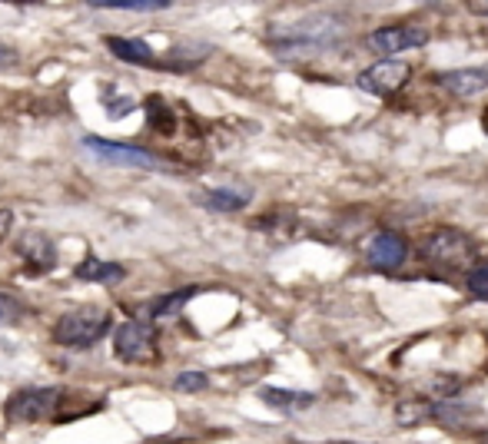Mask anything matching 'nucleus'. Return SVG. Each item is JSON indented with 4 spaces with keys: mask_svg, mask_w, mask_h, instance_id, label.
<instances>
[{
    "mask_svg": "<svg viewBox=\"0 0 488 444\" xmlns=\"http://www.w3.org/2000/svg\"><path fill=\"white\" fill-rule=\"evenodd\" d=\"M439 87H445L452 97H475V93L488 90V67L445 70L442 77H439Z\"/></svg>",
    "mask_w": 488,
    "mask_h": 444,
    "instance_id": "11",
    "label": "nucleus"
},
{
    "mask_svg": "<svg viewBox=\"0 0 488 444\" xmlns=\"http://www.w3.org/2000/svg\"><path fill=\"white\" fill-rule=\"evenodd\" d=\"M412 77V67L402 60H379L359 73V87L372 97H396Z\"/></svg>",
    "mask_w": 488,
    "mask_h": 444,
    "instance_id": "8",
    "label": "nucleus"
},
{
    "mask_svg": "<svg viewBox=\"0 0 488 444\" xmlns=\"http://www.w3.org/2000/svg\"><path fill=\"white\" fill-rule=\"evenodd\" d=\"M173 388L176 391H186V395H193V391L210 388V378H206L203 372H183V375H176Z\"/></svg>",
    "mask_w": 488,
    "mask_h": 444,
    "instance_id": "19",
    "label": "nucleus"
},
{
    "mask_svg": "<svg viewBox=\"0 0 488 444\" xmlns=\"http://www.w3.org/2000/svg\"><path fill=\"white\" fill-rule=\"evenodd\" d=\"M482 127L488 129V109H485V113H482Z\"/></svg>",
    "mask_w": 488,
    "mask_h": 444,
    "instance_id": "27",
    "label": "nucleus"
},
{
    "mask_svg": "<svg viewBox=\"0 0 488 444\" xmlns=\"http://www.w3.org/2000/svg\"><path fill=\"white\" fill-rule=\"evenodd\" d=\"M429 44V30L419 27V24H392V27H382V30H372L366 36V46L372 54L386 57L392 60L396 54L402 50H419V46Z\"/></svg>",
    "mask_w": 488,
    "mask_h": 444,
    "instance_id": "6",
    "label": "nucleus"
},
{
    "mask_svg": "<svg viewBox=\"0 0 488 444\" xmlns=\"http://www.w3.org/2000/svg\"><path fill=\"white\" fill-rule=\"evenodd\" d=\"M196 289H183V292H170V295H163V299H157L153 305H147V318L150 322H157V318H170L176 315L180 308L186 305V302L193 299Z\"/></svg>",
    "mask_w": 488,
    "mask_h": 444,
    "instance_id": "16",
    "label": "nucleus"
},
{
    "mask_svg": "<svg viewBox=\"0 0 488 444\" xmlns=\"http://www.w3.org/2000/svg\"><path fill=\"white\" fill-rule=\"evenodd\" d=\"M259 398L266 401L269 408L283 411V415H296L299 408H309L316 401L309 391H296V388H259Z\"/></svg>",
    "mask_w": 488,
    "mask_h": 444,
    "instance_id": "14",
    "label": "nucleus"
},
{
    "mask_svg": "<svg viewBox=\"0 0 488 444\" xmlns=\"http://www.w3.org/2000/svg\"><path fill=\"white\" fill-rule=\"evenodd\" d=\"M419 253L425 263L439 265V269H462L475 255V245L462 229H435L422 239Z\"/></svg>",
    "mask_w": 488,
    "mask_h": 444,
    "instance_id": "3",
    "label": "nucleus"
},
{
    "mask_svg": "<svg viewBox=\"0 0 488 444\" xmlns=\"http://www.w3.org/2000/svg\"><path fill=\"white\" fill-rule=\"evenodd\" d=\"M103 107L110 117H123V113H133L137 109V97H127V100H113V97H100Z\"/></svg>",
    "mask_w": 488,
    "mask_h": 444,
    "instance_id": "22",
    "label": "nucleus"
},
{
    "mask_svg": "<svg viewBox=\"0 0 488 444\" xmlns=\"http://www.w3.org/2000/svg\"><path fill=\"white\" fill-rule=\"evenodd\" d=\"M93 10H140V14H153L166 10L170 0H90Z\"/></svg>",
    "mask_w": 488,
    "mask_h": 444,
    "instance_id": "17",
    "label": "nucleus"
},
{
    "mask_svg": "<svg viewBox=\"0 0 488 444\" xmlns=\"http://www.w3.org/2000/svg\"><path fill=\"white\" fill-rule=\"evenodd\" d=\"M107 50H110L117 60H127V64H153V46L140 36H107L103 40Z\"/></svg>",
    "mask_w": 488,
    "mask_h": 444,
    "instance_id": "12",
    "label": "nucleus"
},
{
    "mask_svg": "<svg viewBox=\"0 0 488 444\" xmlns=\"http://www.w3.org/2000/svg\"><path fill=\"white\" fill-rule=\"evenodd\" d=\"M475 441H479V444H488V428H485V431H479V435H475Z\"/></svg>",
    "mask_w": 488,
    "mask_h": 444,
    "instance_id": "26",
    "label": "nucleus"
},
{
    "mask_svg": "<svg viewBox=\"0 0 488 444\" xmlns=\"http://www.w3.org/2000/svg\"><path fill=\"white\" fill-rule=\"evenodd\" d=\"M80 146L93 160H103V163H113V166H133V170H160L163 166L150 150L133 143H117V139H107V137H83Z\"/></svg>",
    "mask_w": 488,
    "mask_h": 444,
    "instance_id": "5",
    "label": "nucleus"
},
{
    "mask_svg": "<svg viewBox=\"0 0 488 444\" xmlns=\"http://www.w3.org/2000/svg\"><path fill=\"white\" fill-rule=\"evenodd\" d=\"M107 332H110V308L80 305L60 315V322L54 325V342L64 345V348H90Z\"/></svg>",
    "mask_w": 488,
    "mask_h": 444,
    "instance_id": "2",
    "label": "nucleus"
},
{
    "mask_svg": "<svg viewBox=\"0 0 488 444\" xmlns=\"http://www.w3.org/2000/svg\"><path fill=\"white\" fill-rule=\"evenodd\" d=\"M17 64V50L7 44H0V70H7V67Z\"/></svg>",
    "mask_w": 488,
    "mask_h": 444,
    "instance_id": "23",
    "label": "nucleus"
},
{
    "mask_svg": "<svg viewBox=\"0 0 488 444\" xmlns=\"http://www.w3.org/2000/svg\"><path fill=\"white\" fill-rule=\"evenodd\" d=\"M425 418H429V405H415V401L399 405V425H419Z\"/></svg>",
    "mask_w": 488,
    "mask_h": 444,
    "instance_id": "20",
    "label": "nucleus"
},
{
    "mask_svg": "<svg viewBox=\"0 0 488 444\" xmlns=\"http://www.w3.org/2000/svg\"><path fill=\"white\" fill-rule=\"evenodd\" d=\"M200 200V206L203 209H213V212H236V209H243L249 202V192H240V190H206L196 196Z\"/></svg>",
    "mask_w": 488,
    "mask_h": 444,
    "instance_id": "15",
    "label": "nucleus"
},
{
    "mask_svg": "<svg viewBox=\"0 0 488 444\" xmlns=\"http://www.w3.org/2000/svg\"><path fill=\"white\" fill-rule=\"evenodd\" d=\"M113 352L123 362L147 365L157 355V328H153V322L150 318H130V322H123L117 328V336H113Z\"/></svg>",
    "mask_w": 488,
    "mask_h": 444,
    "instance_id": "4",
    "label": "nucleus"
},
{
    "mask_svg": "<svg viewBox=\"0 0 488 444\" xmlns=\"http://www.w3.org/2000/svg\"><path fill=\"white\" fill-rule=\"evenodd\" d=\"M406 255H409V243L399 232H379L369 243V263L376 265V269H386V273L399 269V265L406 263Z\"/></svg>",
    "mask_w": 488,
    "mask_h": 444,
    "instance_id": "10",
    "label": "nucleus"
},
{
    "mask_svg": "<svg viewBox=\"0 0 488 444\" xmlns=\"http://www.w3.org/2000/svg\"><path fill=\"white\" fill-rule=\"evenodd\" d=\"M17 318H24V305L14 295L0 292V322H17Z\"/></svg>",
    "mask_w": 488,
    "mask_h": 444,
    "instance_id": "21",
    "label": "nucleus"
},
{
    "mask_svg": "<svg viewBox=\"0 0 488 444\" xmlns=\"http://www.w3.org/2000/svg\"><path fill=\"white\" fill-rule=\"evenodd\" d=\"M10 226H14V216H10V209H0V243H4V236L10 232Z\"/></svg>",
    "mask_w": 488,
    "mask_h": 444,
    "instance_id": "24",
    "label": "nucleus"
},
{
    "mask_svg": "<svg viewBox=\"0 0 488 444\" xmlns=\"http://www.w3.org/2000/svg\"><path fill=\"white\" fill-rule=\"evenodd\" d=\"M74 275L80 282H103V285H113V282H120L127 275L120 263H103L100 255H87L80 265L74 269Z\"/></svg>",
    "mask_w": 488,
    "mask_h": 444,
    "instance_id": "13",
    "label": "nucleus"
},
{
    "mask_svg": "<svg viewBox=\"0 0 488 444\" xmlns=\"http://www.w3.org/2000/svg\"><path fill=\"white\" fill-rule=\"evenodd\" d=\"M465 289H469L472 299L488 302V265H472L465 273Z\"/></svg>",
    "mask_w": 488,
    "mask_h": 444,
    "instance_id": "18",
    "label": "nucleus"
},
{
    "mask_svg": "<svg viewBox=\"0 0 488 444\" xmlns=\"http://www.w3.org/2000/svg\"><path fill=\"white\" fill-rule=\"evenodd\" d=\"M346 27H342L339 17L332 14H313V17H303L296 24H283L269 34V46L283 57H309V54H323L339 44Z\"/></svg>",
    "mask_w": 488,
    "mask_h": 444,
    "instance_id": "1",
    "label": "nucleus"
},
{
    "mask_svg": "<svg viewBox=\"0 0 488 444\" xmlns=\"http://www.w3.org/2000/svg\"><path fill=\"white\" fill-rule=\"evenodd\" d=\"M17 253L24 255V263H27L30 273H50V269L57 265L54 243H50L47 232H40V229H27V232L20 236Z\"/></svg>",
    "mask_w": 488,
    "mask_h": 444,
    "instance_id": "9",
    "label": "nucleus"
},
{
    "mask_svg": "<svg viewBox=\"0 0 488 444\" xmlns=\"http://www.w3.org/2000/svg\"><path fill=\"white\" fill-rule=\"evenodd\" d=\"M472 10H475V14H488V4H472Z\"/></svg>",
    "mask_w": 488,
    "mask_h": 444,
    "instance_id": "25",
    "label": "nucleus"
},
{
    "mask_svg": "<svg viewBox=\"0 0 488 444\" xmlns=\"http://www.w3.org/2000/svg\"><path fill=\"white\" fill-rule=\"evenodd\" d=\"M64 398L60 388H20L14 398L7 401V418L14 425H27V421H40V418L54 415L57 405Z\"/></svg>",
    "mask_w": 488,
    "mask_h": 444,
    "instance_id": "7",
    "label": "nucleus"
}]
</instances>
